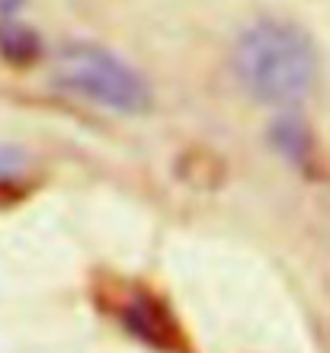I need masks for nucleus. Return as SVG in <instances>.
Returning a JSON list of instances; mask_svg holds the SVG:
<instances>
[{
    "label": "nucleus",
    "instance_id": "f03ea898",
    "mask_svg": "<svg viewBox=\"0 0 330 353\" xmlns=\"http://www.w3.org/2000/svg\"><path fill=\"white\" fill-rule=\"evenodd\" d=\"M55 84L77 100L119 116H141L151 110V84L141 71L90 39H74L58 48Z\"/></svg>",
    "mask_w": 330,
    "mask_h": 353
},
{
    "label": "nucleus",
    "instance_id": "f257e3e1",
    "mask_svg": "<svg viewBox=\"0 0 330 353\" xmlns=\"http://www.w3.org/2000/svg\"><path fill=\"white\" fill-rule=\"evenodd\" d=\"M234 77L247 97L276 110L302 106L318 87L321 58L298 23L260 17L234 42Z\"/></svg>",
    "mask_w": 330,
    "mask_h": 353
}]
</instances>
